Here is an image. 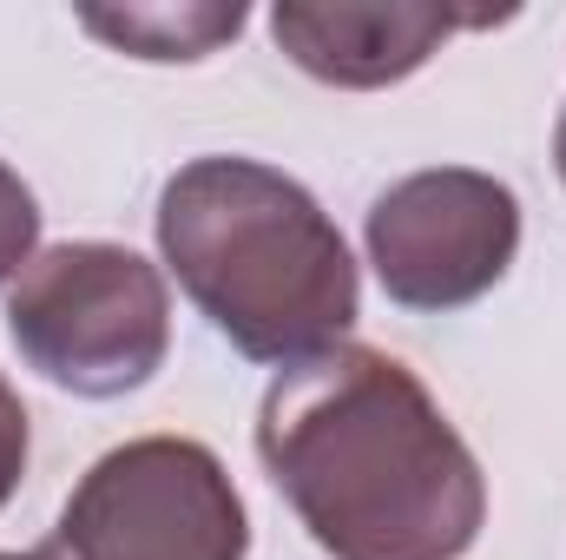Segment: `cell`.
I'll return each instance as SVG.
<instances>
[{
  "label": "cell",
  "mask_w": 566,
  "mask_h": 560,
  "mask_svg": "<svg viewBox=\"0 0 566 560\" xmlns=\"http://www.w3.org/2000/svg\"><path fill=\"white\" fill-rule=\"evenodd\" d=\"M258 455L329 560H461L481 541V462L389 350L290 363L264 390Z\"/></svg>",
  "instance_id": "1"
},
{
  "label": "cell",
  "mask_w": 566,
  "mask_h": 560,
  "mask_svg": "<svg viewBox=\"0 0 566 560\" xmlns=\"http://www.w3.org/2000/svg\"><path fill=\"white\" fill-rule=\"evenodd\" d=\"M158 251L198 317L251 363H310L363 317V278L336 218L264 158L211 152L165 178Z\"/></svg>",
  "instance_id": "2"
},
{
  "label": "cell",
  "mask_w": 566,
  "mask_h": 560,
  "mask_svg": "<svg viewBox=\"0 0 566 560\" xmlns=\"http://www.w3.org/2000/svg\"><path fill=\"white\" fill-rule=\"evenodd\" d=\"M7 336L27 370L86 403L145 390L171 350L165 271L133 245H46L7 290Z\"/></svg>",
  "instance_id": "3"
},
{
  "label": "cell",
  "mask_w": 566,
  "mask_h": 560,
  "mask_svg": "<svg viewBox=\"0 0 566 560\" xmlns=\"http://www.w3.org/2000/svg\"><path fill=\"white\" fill-rule=\"evenodd\" d=\"M251 515L231 468L191 435L106 448L27 560H244Z\"/></svg>",
  "instance_id": "4"
},
{
  "label": "cell",
  "mask_w": 566,
  "mask_h": 560,
  "mask_svg": "<svg viewBox=\"0 0 566 560\" xmlns=\"http://www.w3.org/2000/svg\"><path fill=\"white\" fill-rule=\"evenodd\" d=\"M369 265L402 310H461L488 297L521 258V198L474 165H428L369 205Z\"/></svg>",
  "instance_id": "5"
},
{
  "label": "cell",
  "mask_w": 566,
  "mask_h": 560,
  "mask_svg": "<svg viewBox=\"0 0 566 560\" xmlns=\"http://www.w3.org/2000/svg\"><path fill=\"white\" fill-rule=\"evenodd\" d=\"M514 13H461L434 0H277L271 33L277 46L323 86L376 93L409 73H422L441 53V40L468 27H494Z\"/></svg>",
  "instance_id": "6"
},
{
  "label": "cell",
  "mask_w": 566,
  "mask_h": 560,
  "mask_svg": "<svg viewBox=\"0 0 566 560\" xmlns=\"http://www.w3.org/2000/svg\"><path fill=\"white\" fill-rule=\"evenodd\" d=\"M86 33H99L106 46L133 53V60H205L224 40L244 33V0H178V7H86L80 13Z\"/></svg>",
  "instance_id": "7"
},
{
  "label": "cell",
  "mask_w": 566,
  "mask_h": 560,
  "mask_svg": "<svg viewBox=\"0 0 566 560\" xmlns=\"http://www.w3.org/2000/svg\"><path fill=\"white\" fill-rule=\"evenodd\" d=\"M40 258V205L27 191V178L0 158V283L20 278Z\"/></svg>",
  "instance_id": "8"
},
{
  "label": "cell",
  "mask_w": 566,
  "mask_h": 560,
  "mask_svg": "<svg viewBox=\"0 0 566 560\" xmlns=\"http://www.w3.org/2000/svg\"><path fill=\"white\" fill-rule=\"evenodd\" d=\"M20 475H27V403H20V390L0 376V508L13 501Z\"/></svg>",
  "instance_id": "9"
},
{
  "label": "cell",
  "mask_w": 566,
  "mask_h": 560,
  "mask_svg": "<svg viewBox=\"0 0 566 560\" xmlns=\"http://www.w3.org/2000/svg\"><path fill=\"white\" fill-rule=\"evenodd\" d=\"M554 165H560V185H566V113H560V126H554Z\"/></svg>",
  "instance_id": "10"
},
{
  "label": "cell",
  "mask_w": 566,
  "mask_h": 560,
  "mask_svg": "<svg viewBox=\"0 0 566 560\" xmlns=\"http://www.w3.org/2000/svg\"><path fill=\"white\" fill-rule=\"evenodd\" d=\"M0 560H20V554H0Z\"/></svg>",
  "instance_id": "11"
}]
</instances>
